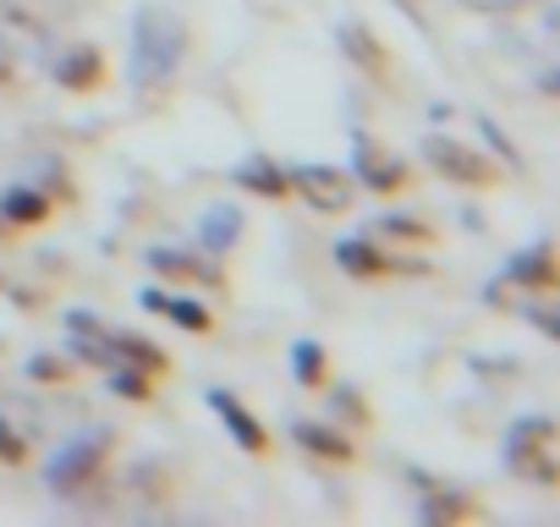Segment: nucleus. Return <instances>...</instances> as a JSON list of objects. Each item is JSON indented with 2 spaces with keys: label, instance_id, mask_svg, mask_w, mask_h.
<instances>
[{
  "label": "nucleus",
  "instance_id": "obj_4",
  "mask_svg": "<svg viewBox=\"0 0 560 527\" xmlns=\"http://www.w3.org/2000/svg\"><path fill=\"white\" fill-rule=\"evenodd\" d=\"M429 165L440 171V176H451V181H494V165L478 154V149H467V143H456V138H429Z\"/></svg>",
  "mask_w": 560,
  "mask_h": 527
},
{
  "label": "nucleus",
  "instance_id": "obj_11",
  "mask_svg": "<svg viewBox=\"0 0 560 527\" xmlns=\"http://www.w3.org/2000/svg\"><path fill=\"white\" fill-rule=\"evenodd\" d=\"M56 78H61L67 89H89V83L100 78V56H94V50H78V56H67V61L56 67Z\"/></svg>",
  "mask_w": 560,
  "mask_h": 527
},
{
  "label": "nucleus",
  "instance_id": "obj_15",
  "mask_svg": "<svg viewBox=\"0 0 560 527\" xmlns=\"http://www.w3.org/2000/svg\"><path fill=\"white\" fill-rule=\"evenodd\" d=\"M341 39H347V50H352V56H358L363 67H374V72H380V56H374V39H369L363 28H347Z\"/></svg>",
  "mask_w": 560,
  "mask_h": 527
},
{
  "label": "nucleus",
  "instance_id": "obj_12",
  "mask_svg": "<svg viewBox=\"0 0 560 527\" xmlns=\"http://www.w3.org/2000/svg\"><path fill=\"white\" fill-rule=\"evenodd\" d=\"M236 181H242V187H253V192H269V198H275V192H287V181H280V171H275L269 160H247Z\"/></svg>",
  "mask_w": 560,
  "mask_h": 527
},
{
  "label": "nucleus",
  "instance_id": "obj_21",
  "mask_svg": "<svg viewBox=\"0 0 560 527\" xmlns=\"http://www.w3.org/2000/svg\"><path fill=\"white\" fill-rule=\"evenodd\" d=\"M0 83H12V50H7V39H0Z\"/></svg>",
  "mask_w": 560,
  "mask_h": 527
},
{
  "label": "nucleus",
  "instance_id": "obj_16",
  "mask_svg": "<svg viewBox=\"0 0 560 527\" xmlns=\"http://www.w3.org/2000/svg\"><path fill=\"white\" fill-rule=\"evenodd\" d=\"M154 270H160V276H176V281H182V276H198L192 258H182V253H154Z\"/></svg>",
  "mask_w": 560,
  "mask_h": 527
},
{
  "label": "nucleus",
  "instance_id": "obj_10",
  "mask_svg": "<svg viewBox=\"0 0 560 527\" xmlns=\"http://www.w3.org/2000/svg\"><path fill=\"white\" fill-rule=\"evenodd\" d=\"M0 12H12V17H23V23H56L61 12H67V0H0Z\"/></svg>",
  "mask_w": 560,
  "mask_h": 527
},
{
  "label": "nucleus",
  "instance_id": "obj_5",
  "mask_svg": "<svg viewBox=\"0 0 560 527\" xmlns=\"http://www.w3.org/2000/svg\"><path fill=\"white\" fill-rule=\"evenodd\" d=\"M209 407L231 423V434H236V445H242V450H264V429H258V423H253V418H247L236 401H231V390H209Z\"/></svg>",
  "mask_w": 560,
  "mask_h": 527
},
{
  "label": "nucleus",
  "instance_id": "obj_6",
  "mask_svg": "<svg viewBox=\"0 0 560 527\" xmlns=\"http://www.w3.org/2000/svg\"><path fill=\"white\" fill-rule=\"evenodd\" d=\"M358 176H363L374 192H390V187H401V181H407V165H401V160H385L380 149H369V143H363V171H358Z\"/></svg>",
  "mask_w": 560,
  "mask_h": 527
},
{
  "label": "nucleus",
  "instance_id": "obj_17",
  "mask_svg": "<svg viewBox=\"0 0 560 527\" xmlns=\"http://www.w3.org/2000/svg\"><path fill=\"white\" fill-rule=\"evenodd\" d=\"M23 456H28L23 434H18L12 423H0V461H23Z\"/></svg>",
  "mask_w": 560,
  "mask_h": 527
},
{
  "label": "nucleus",
  "instance_id": "obj_20",
  "mask_svg": "<svg viewBox=\"0 0 560 527\" xmlns=\"http://www.w3.org/2000/svg\"><path fill=\"white\" fill-rule=\"evenodd\" d=\"M116 390H121V396H132V401H143V396H149L138 374H116Z\"/></svg>",
  "mask_w": 560,
  "mask_h": 527
},
{
  "label": "nucleus",
  "instance_id": "obj_19",
  "mask_svg": "<svg viewBox=\"0 0 560 527\" xmlns=\"http://www.w3.org/2000/svg\"><path fill=\"white\" fill-rule=\"evenodd\" d=\"M298 374H303V379H319V374H325V358H319V347H298Z\"/></svg>",
  "mask_w": 560,
  "mask_h": 527
},
{
  "label": "nucleus",
  "instance_id": "obj_18",
  "mask_svg": "<svg viewBox=\"0 0 560 527\" xmlns=\"http://www.w3.org/2000/svg\"><path fill=\"white\" fill-rule=\"evenodd\" d=\"M462 7H467V12H494V17H500V12H527L533 0H462Z\"/></svg>",
  "mask_w": 560,
  "mask_h": 527
},
{
  "label": "nucleus",
  "instance_id": "obj_8",
  "mask_svg": "<svg viewBox=\"0 0 560 527\" xmlns=\"http://www.w3.org/2000/svg\"><path fill=\"white\" fill-rule=\"evenodd\" d=\"M516 281H527V286H549L555 281V247L549 242H538L527 258H516V270H511Z\"/></svg>",
  "mask_w": 560,
  "mask_h": 527
},
{
  "label": "nucleus",
  "instance_id": "obj_2",
  "mask_svg": "<svg viewBox=\"0 0 560 527\" xmlns=\"http://www.w3.org/2000/svg\"><path fill=\"white\" fill-rule=\"evenodd\" d=\"M511 467L527 483H538V489H555L560 483V440H555V423L549 418L516 423V434H511Z\"/></svg>",
  "mask_w": 560,
  "mask_h": 527
},
{
  "label": "nucleus",
  "instance_id": "obj_14",
  "mask_svg": "<svg viewBox=\"0 0 560 527\" xmlns=\"http://www.w3.org/2000/svg\"><path fill=\"white\" fill-rule=\"evenodd\" d=\"M7 220H18V225L45 220V198H34V192H12V198H7Z\"/></svg>",
  "mask_w": 560,
  "mask_h": 527
},
{
  "label": "nucleus",
  "instance_id": "obj_1",
  "mask_svg": "<svg viewBox=\"0 0 560 527\" xmlns=\"http://www.w3.org/2000/svg\"><path fill=\"white\" fill-rule=\"evenodd\" d=\"M182 61V23L165 12V7H149L138 17V50H132V67H138V83L154 89L176 72Z\"/></svg>",
  "mask_w": 560,
  "mask_h": 527
},
{
  "label": "nucleus",
  "instance_id": "obj_3",
  "mask_svg": "<svg viewBox=\"0 0 560 527\" xmlns=\"http://www.w3.org/2000/svg\"><path fill=\"white\" fill-rule=\"evenodd\" d=\"M287 187H298V192H303L314 209H325V214H341V209L352 203V176L336 171V165H303V171H292Z\"/></svg>",
  "mask_w": 560,
  "mask_h": 527
},
{
  "label": "nucleus",
  "instance_id": "obj_7",
  "mask_svg": "<svg viewBox=\"0 0 560 527\" xmlns=\"http://www.w3.org/2000/svg\"><path fill=\"white\" fill-rule=\"evenodd\" d=\"M154 314H165V319H176L182 330H209V314L198 308V303H182V297H160V292H149L143 297Z\"/></svg>",
  "mask_w": 560,
  "mask_h": 527
},
{
  "label": "nucleus",
  "instance_id": "obj_13",
  "mask_svg": "<svg viewBox=\"0 0 560 527\" xmlns=\"http://www.w3.org/2000/svg\"><path fill=\"white\" fill-rule=\"evenodd\" d=\"M341 264H347L352 276H380L385 270V258L374 247H363V242H341Z\"/></svg>",
  "mask_w": 560,
  "mask_h": 527
},
{
  "label": "nucleus",
  "instance_id": "obj_9",
  "mask_svg": "<svg viewBox=\"0 0 560 527\" xmlns=\"http://www.w3.org/2000/svg\"><path fill=\"white\" fill-rule=\"evenodd\" d=\"M298 440L314 450V456H330V461H347L352 456V440L330 434V429H314V423H298Z\"/></svg>",
  "mask_w": 560,
  "mask_h": 527
}]
</instances>
